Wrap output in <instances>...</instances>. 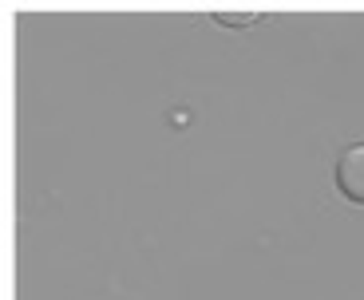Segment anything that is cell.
Here are the masks:
<instances>
[{
  "label": "cell",
  "instance_id": "1",
  "mask_svg": "<svg viewBox=\"0 0 364 300\" xmlns=\"http://www.w3.org/2000/svg\"><path fill=\"white\" fill-rule=\"evenodd\" d=\"M337 190L345 194L348 201L364 206V146H348L345 155L337 158Z\"/></svg>",
  "mask_w": 364,
  "mask_h": 300
},
{
  "label": "cell",
  "instance_id": "2",
  "mask_svg": "<svg viewBox=\"0 0 364 300\" xmlns=\"http://www.w3.org/2000/svg\"><path fill=\"white\" fill-rule=\"evenodd\" d=\"M214 20H218L222 28H250V24H257V12H214Z\"/></svg>",
  "mask_w": 364,
  "mask_h": 300
}]
</instances>
